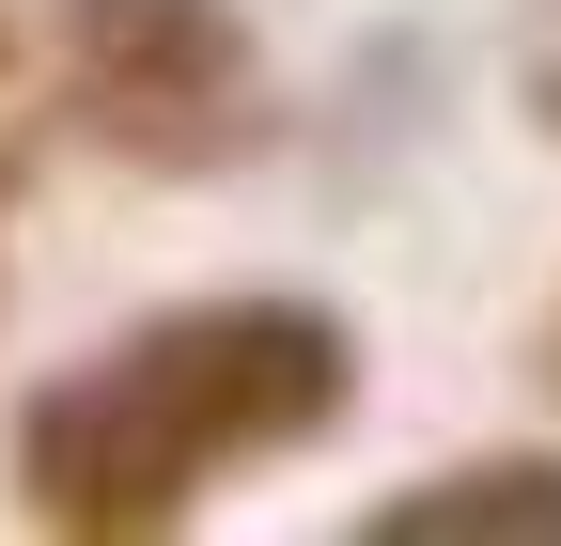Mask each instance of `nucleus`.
<instances>
[{"instance_id": "nucleus-1", "label": "nucleus", "mask_w": 561, "mask_h": 546, "mask_svg": "<svg viewBox=\"0 0 561 546\" xmlns=\"http://www.w3.org/2000/svg\"><path fill=\"white\" fill-rule=\"evenodd\" d=\"M47 62H62L79 141L125 157V172H157V187L250 172L280 141V79H265V32L234 0H62Z\"/></svg>"}, {"instance_id": "nucleus-2", "label": "nucleus", "mask_w": 561, "mask_h": 546, "mask_svg": "<svg viewBox=\"0 0 561 546\" xmlns=\"http://www.w3.org/2000/svg\"><path fill=\"white\" fill-rule=\"evenodd\" d=\"M203 485H219V453L187 437V406L157 390L140 344L62 360V375L16 406V500H32V531H62V546H157V531L203 515Z\"/></svg>"}, {"instance_id": "nucleus-3", "label": "nucleus", "mask_w": 561, "mask_h": 546, "mask_svg": "<svg viewBox=\"0 0 561 546\" xmlns=\"http://www.w3.org/2000/svg\"><path fill=\"white\" fill-rule=\"evenodd\" d=\"M157 390L187 406V437L219 468H265V453H312L343 406H359V328L328 297H187L157 328H125Z\"/></svg>"}, {"instance_id": "nucleus-4", "label": "nucleus", "mask_w": 561, "mask_h": 546, "mask_svg": "<svg viewBox=\"0 0 561 546\" xmlns=\"http://www.w3.org/2000/svg\"><path fill=\"white\" fill-rule=\"evenodd\" d=\"M359 546H561V453H453L359 500Z\"/></svg>"}, {"instance_id": "nucleus-5", "label": "nucleus", "mask_w": 561, "mask_h": 546, "mask_svg": "<svg viewBox=\"0 0 561 546\" xmlns=\"http://www.w3.org/2000/svg\"><path fill=\"white\" fill-rule=\"evenodd\" d=\"M530 125H546V141H561V47L530 62Z\"/></svg>"}, {"instance_id": "nucleus-6", "label": "nucleus", "mask_w": 561, "mask_h": 546, "mask_svg": "<svg viewBox=\"0 0 561 546\" xmlns=\"http://www.w3.org/2000/svg\"><path fill=\"white\" fill-rule=\"evenodd\" d=\"M546 406H561V297H546Z\"/></svg>"}]
</instances>
